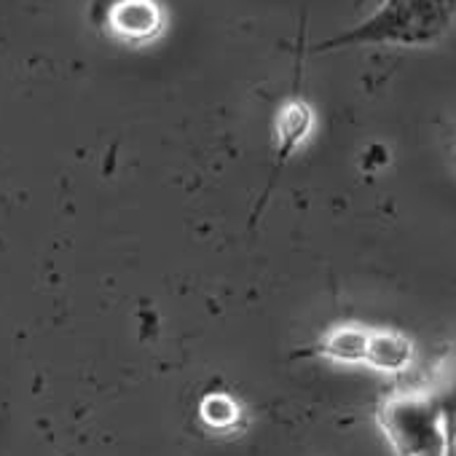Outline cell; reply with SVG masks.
I'll return each instance as SVG.
<instances>
[{"label": "cell", "instance_id": "cell-1", "mask_svg": "<svg viewBox=\"0 0 456 456\" xmlns=\"http://www.w3.org/2000/svg\"><path fill=\"white\" fill-rule=\"evenodd\" d=\"M456 20V0H381V6L360 25L325 38L314 52L352 46H432Z\"/></svg>", "mask_w": 456, "mask_h": 456}, {"label": "cell", "instance_id": "cell-2", "mask_svg": "<svg viewBox=\"0 0 456 456\" xmlns=\"http://www.w3.org/2000/svg\"><path fill=\"white\" fill-rule=\"evenodd\" d=\"M376 419L397 456H451L440 408L427 389L389 395Z\"/></svg>", "mask_w": 456, "mask_h": 456}, {"label": "cell", "instance_id": "cell-3", "mask_svg": "<svg viewBox=\"0 0 456 456\" xmlns=\"http://www.w3.org/2000/svg\"><path fill=\"white\" fill-rule=\"evenodd\" d=\"M102 25L124 44H148L164 30V9L159 0H110Z\"/></svg>", "mask_w": 456, "mask_h": 456}, {"label": "cell", "instance_id": "cell-4", "mask_svg": "<svg viewBox=\"0 0 456 456\" xmlns=\"http://www.w3.org/2000/svg\"><path fill=\"white\" fill-rule=\"evenodd\" d=\"M368 338H370V328L365 325H336L330 328L312 349H304V357H325L333 362H344V365H362L365 362V352H368Z\"/></svg>", "mask_w": 456, "mask_h": 456}, {"label": "cell", "instance_id": "cell-5", "mask_svg": "<svg viewBox=\"0 0 456 456\" xmlns=\"http://www.w3.org/2000/svg\"><path fill=\"white\" fill-rule=\"evenodd\" d=\"M314 126V110L304 100H288L274 118V142H277V169L298 151Z\"/></svg>", "mask_w": 456, "mask_h": 456}, {"label": "cell", "instance_id": "cell-6", "mask_svg": "<svg viewBox=\"0 0 456 456\" xmlns=\"http://www.w3.org/2000/svg\"><path fill=\"white\" fill-rule=\"evenodd\" d=\"M413 362V341L405 333L397 330H373L370 328V338H368V352H365V362L368 368L379 370V373H403L408 370Z\"/></svg>", "mask_w": 456, "mask_h": 456}, {"label": "cell", "instance_id": "cell-7", "mask_svg": "<svg viewBox=\"0 0 456 456\" xmlns=\"http://www.w3.org/2000/svg\"><path fill=\"white\" fill-rule=\"evenodd\" d=\"M427 392L440 408L445 440H448V453L456 456V349H451L435 365L432 379L427 384Z\"/></svg>", "mask_w": 456, "mask_h": 456}, {"label": "cell", "instance_id": "cell-8", "mask_svg": "<svg viewBox=\"0 0 456 456\" xmlns=\"http://www.w3.org/2000/svg\"><path fill=\"white\" fill-rule=\"evenodd\" d=\"M199 419L215 432H228L242 424V405L225 392H209L199 403Z\"/></svg>", "mask_w": 456, "mask_h": 456}, {"label": "cell", "instance_id": "cell-9", "mask_svg": "<svg viewBox=\"0 0 456 456\" xmlns=\"http://www.w3.org/2000/svg\"><path fill=\"white\" fill-rule=\"evenodd\" d=\"M453 164H456V148H453Z\"/></svg>", "mask_w": 456, "mask_h": 456}]
</instances>
